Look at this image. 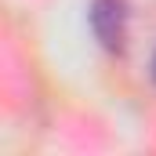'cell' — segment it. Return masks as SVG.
I'll return each instance as SVG.
<instances>
[{
	"label": "cell",
	"instance_id": "cell-1",
	"mask_svg": "<svg viewBox=\"0 0 156 156\" xmlns=\"http://www.w3.org/2000/svg\"><path fill=\"white\" fill-rule=\"evenodd\" d=\"M91 29H94V37L109 51H123V40H127V4L123 0H94Z\"/></svg>",
	"mask_w": 156,
	"mask_h": 156
},
{
	"label": "cell",
	"instance_id": "cell-2",
	"mask_svg": "<svg viewBox=\"0 0 156 156\" xmlns=\"http://www.w3.org/2000/svg\"><path fill=\"white\" fill-rule=\"evenodd\" d=\"M153 80H156V58H153Z\"/></svg>",
	"mask_w": 156,
	"mask_h": 156
}]
</instances>
